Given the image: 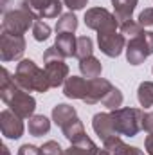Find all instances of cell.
I'll return each instance as SVG.
<instances>
[{
	"mask_svg": "<svg viewBox=\"0 0 153 155\" xmlns=\"http://www.w3.org/2000/svg\"><path fill=\"white\" fill-rule=\"evenodd\" d=\"M144 146H146V152H148V155H153V134H150V135L146 137Z\"/></svg>",
	"mask_w": 153,
	"mask_h": 155,
	"instance_id": "obj_35",
	"label": "cell"
},
{
	"mask_svg": "<svg viewBox=\"0 0 153 155\" xmlns=\"http://www.w3.org/2000/svg\"><path fill=\"white\" fill-rule=\"evenodd\" d=\"M79 71L81 74L88 79H94V78H99L103 72V67H101V61L94 56H88L85 60H79Z\"/></svg>",
	"mask_w": 153,
	"mask_h": 155,
	"instance_id": "obj_20",
	"label": "cell"
},
{
	"mask_svg": "<svg viewBox=\"0 0 153 155\" xmlns=\"http://www.w3.org/2000/svg\"><path fill=\"white\" fill-rule=\"evenodd\" d=\"M88 4V0H63V5H67L70 11H79Z\"/></svg>",
	"mask_w": 153,
	"mask_h": 155,
	"instance_id": "obj_33",
	"label": "cell"
},
{
	"mask_svg": "<svg viewBox=\"0 0 153 155\" xmlns=\"http://www.w3.org/2000/svg\"><path fill=\"white\" fill-rule=\"evenodd\" d=\"M2 11H4V13H7V0H4V2H2Z\"/></svg>",
	"mask_w": 153,
	"mask_h": 155,
	"instance_id": "obj_37",
	"label": "cell"
},
{
	"mask_svg": "<svg viewBox=\"0 0 153 155\" xmlns=\"http://www.w3.org/2000/svg\"><path fill=\"white\" fill-rule=\"evenodd\" d=\"M33 36L36 41H43L50 36V27L43 22V20H36L33 25Z\"/></svg>",
	"mask_w": 153,
	"mask_h": 155,
	"instance_id": "obj_28",
	"label": "cell"
},
{
	"mask_svg": "<svg viewBox=\"0 0 153 155\" xmlns=\"http://www.w3.org/2000/svg\"><path fill=\"white\" fill-rule=\"evenodd\" d=\"M54 60H65V58H63V54L52 45V47H49V49L43 52V61L47 63V61H54Z\"/></svg>",
	"mask_w": 153,
	"mask_h": 155,
	"instance_id": "obj_31",
	"label": "cell"
},
{
	"mask_svg": "<svg viewBox=\"0 0 153 155\" xmlns=\"http://www.w3.org/2000/svg\"><path fill=\"white\" fill-rule=\"evenodd\" d=\"M76 43L77 38L72 33H58L54 47L63 54V58H70V56H76Z\"/></svg>",
	"mask_w": 153,
	"mask_h": 155,
	"instance_id": "obj_16",
	"label": "cell"
},
{
	"mask_svg": "<svg viewBox=\"0 0 153 155\" xmlns=\"http://www.w3.org/2000/svg\"><path fill=\"white\" fill-rule=\"evenodd\" d=\"M61 132H63V135L74 144L77 141H81V139H85L86 137V132H85V126H83V123L76 117H72L70 121H67L63 126H61Z\"/></svg>",
	"mask_w": 153,
	"mask_h": 155,
	"instance_id": "obj_17",
	"label": "cell"
},
{
	"mask_svg": "<svg viewBox=\"0 0 153 155\" xmlns=\"http://www.w3.org/2000/svg\"><path fill=\"white\" fill-rule=\"evenodd\" d=\"M137 99L141 107L150 108L153 107V81H142L137 88Z\"/></svg>",
	"mask_w": 153,
	"mask_h": 155,
	"instance_id": "obj_23",
	"label": "cell"
},
{
	"mask_svg": "<svg viewBox=\"0 0 153 155\" xmlns=\"http://www.w3.org/2000/svg\"><path fill=\"white\" fill-rule=\"evenodd\" d=\"M101 103H103L108 110H117V108L122 105V94H121V90L115 88V87H112L110 92L105 96V99H103Z\"/></svg>",
	"mask_w": 153,
	"mask_h": 155,
	"instance_id": "obj_26",
	"label": "cell"
},
{
	"mask_svg": "<svg viewBox=\"0 0 153 155\" xmlns=\"http://www.w3.org/2000/svg\"><path fill=\"white\" fill-rule=\"evenodd\" d=\"M38 18L25 9L24 5L20 9H13L4 13V20H2V33H9V35H16V36H24L29 27L34 25Z\"/></svg>",
	"mask_w": 153,
	"mask_h": 155,
	"instance_id": "obj_4",
	"label": "cell"
},
{
	"mask_svg": "<svg viewBox=\"0 0 153 155\" xmlns=\"http://www.w3.org/2000/svg\"><path fill=\"white\" fill-rule=\"evenodd\" d=\"M2 155H11L9 153V148H7L5 144H2Z\"/></svg>",
	"mask_w": 153,
	"mask_h": 155,
	"instance_id": "obj_36",
	"label": "cell"
},
{
	"mask_svg": "<svg viewBox=\"0 0 153 155\" xmlns=\"http://www.w3.org/2000/svg\"><path fill=\"white\" fill-rule=\"evenodd\" d=\"M86 87H88V79L79 76H70L67 78L65 85H63V94L70 99H85L86 96Z\"/></svg>",
	"mask_w": 153,
	"mask_h": 155,
	"instance_id": "obj_14",
	"label": "cell"
},
{
	"mask_svg": "<svg viewBox=\"0 0 153 155\" xmlns=\"http://www.w3.org/2000/svg\"><path fill=\"white\" fill-rule=\"evenodd\" d=\"M151 54H153V31H142L139 36L128 40V43H126V60L132 65H141Z\"/></svg>",
	"mask_w": 153,
	"mask_h": 155,
	"instance_id": "obj_5",
	"label": "cell"
},
{
	"mask_svg": "<svg viewBox=\"0 0 153 155\" xmlns=\"http://www.w3.org/2000/svg\"><path fill=\"white\" fill-rule=\"evenodd\" d=\"M41 155H63V148L56 141H47L41 146Z\"/></svg>",
	"mask_w": 153,
	"mask_h": 155,
	"instance_id": "obj_29",
	"label": "cell"
},
{
	"mask_svg": "<svg viewBox=\"0 0 153 155\" xmlns=\"http://www.w3.org/2000/svg\"><path fill=\"white\" fill-rule=\"evenodd\" d=\"M151 72H153V69H151Z\"/></svg>",
	"mask_w": 153,
	"mask_h": 155,
	"instance_id": "obj_38",
	"label": "cell"
},
{
	"mask_svg": "<svg viewBox=\"0 0 153 155\" xmlns=\"http://www.w3.org/2000/svg\"><path fill=\"white\" fill-rule=\"evenodd\" d=\"M24 7L29 9L36 18H56L61 16L63 0H24Z\"/></svg>",
	"mask_w": 153,
	"mask_h": 155,
	"instance_id": "obj_8",
	"label": "cell"
},
{
	"mask_svg": "<svg viewBox=\"0 0 153 155\" xmlns=\"http://www.w3.org/2000/svg\"><path fill=\"white\" fill-rule=\"evenodd\" d=\"M94 52V43L88 36H79L77 38V43H76V58L79 60H85L88 56H92Z\"/></svg>",
	"mask_w": 153,
	"mask_h": 155,
	"instance_id": "obj_25",
	"label": "cell"
},
{
	"mask_svg": "<svg viewBox=\"0 0 153 155\" xmlns=\"http://www.w3.org/2000/svg\"><path fill=\"white\" fill-rule=\"evenodd\" d=\"M139 0H112V5H114V11H115V18L121 24L132 20V15L135 11V5H137Z\"/></svg>",
	"mask_w": 153,
	"mask_h": 155,
	"instance_id": "obj_18",
	"label": "cell"
},
{
	"mask_svg": "<svg viewBox=\"0 0 153 155\" xmlns=\"http://www.w3.org/2000/svg\"><path fill=\"white\" fill-rule=\"evenodd\" d=\"M142 27H151L153 25V7H146L141 15H139V20H137Z\"/></svg>",
	"mask_w": 153,
	"mask_h": 155,
	"instance_id": "obj_30",
	"label": "cell"
},
{
	"mask_svg": "<svg viewBox=\"0 0 153 155\" xmlns=\"http://www.w3.org/2000/svg\"><path fill=\"white\" fill-rule=\"evenodd\" d=\"M27 130H29L31 135L40 137V135H43V134H49V130H50V121L45 116H33V117H29Z\"/></svg>",
	"mask_w": 153,
	"mask_h": 155,
	"instance_id": "obj_22",
	"label": "cell"
},
{
	"mask_svg": "<svg viewBox=\"0 0 153 155\" xmlns=\"http://www.w3.org/2000/svg\"><path fill=\"white\" fill-rule=\"evenodd\" d=\"M77 29V18L74 16V13H65L60 16L58 24H56V33H74Z\"/></svg>",
	"mask_w": 153,
	"mask_h": 155,
	"instance_id": "obj_24",
	"label": "cell"
},
{
	"mask_svg": "<svg viewBox=\"0 0 153 155\" xmlns=\"http://www.w3.org/2000/svg\"><path fill=\"white\" fill-rule=\"evenodd\" d=\"M97 152H99V148L96 146V143L92 139L85 137V139L74 143L69 150H65L63 155H97Z\"/></svg>",
	"mask_w": 153,
	"mask_h": 155,
	"instance_id": "obj_19",
	"label": "cell"
},
{
	"mask_svg": "<svg viewBox=\"0 0 153 155\" xmlns=\"http://www.w3.org/2000/svg\"><path fill=\"white\" fill-rule=\"evenodd\" d=\"M92 128L94 132L101 137V141H108L112 137H121L117 132H115V126H114V121H112V116L110 114H96L94 116V121H92Z\"/></svg>",
	"mask_w": 153,
	"mask_h": 155,
	"instance_id": "obj_12",
	"label": "cell"
},
{
	"mask_svg": "<svg viewBox=\"0 0 153 155\" xmlns=\"http://www.w3.org/2000/svg\"><path fill=\"white\" fill-rule=\"evenodd\" d=\"M24 51H25L24 36H16V35H9V33L0 35V60L4 63L20 60L24 56Z\"/></svg>",
	"mask_w": 153,
	"mask_h": 155,
	"instance_id": "obj_7",
	"label": "cell"
},
{
	"mask_svg": "<svg viewBox=\"0 0 153 155\" xmlns=\"http://www.w3.org/2000/svg\"><path fill=\"white\" fill-rule=\"evenodd\" d=\"M110 155H144L142 150L135 148V146H128L121 141V137H112L108 141H105V146H103Z\"/></svg>",
	"mask_w": 153,
	"mask_h": 155,
	"instance_id": "obj_15",
	"label": "cell"
},
{
	"mask_svg": "<svg viewBox=\"0 0 153 155\" xmlns=\"http://www.w3.org/2000/svg\"><path fill=\"white\" fill-rule=\"evenodd\" d=\"M0 130H2V135L7 139H20L24 134V121L11 108L2 110L0 112Z\"/></svg>",
	"mask_w": 153,
	"mask_h": 155,
	"instance_id": "obj_10",
	"label": "cell"
},
{
	"mask_svg": "<svg viewBox=\"0 0 153 155\" xmlns=\"http://www.w3.org/2000/svg\"><path fill=\"white\" fill-rule=\"evenodd\" d=\"M114 121L115 132L119 135L133 137L142 130V116L144 112L139 108H117L110 112Z\"/></svg>",
	"mask_w": 153,
	"mask_h": 155,
	"instance_id": "obj_3",
	"label": "cell"
},
{
	"mask_svg": "<svg viewBox=\"0 0 153 155\" xmlns=\"http://www.w3.org/2000/svg\"><path fill=\"white\" fill-rule=\"evenodd\" d=\"M18 155H41V148H36L34 144H24L20 146Z\"/></svg>",
	"mask_w": 153,
	"mask_h": 155,
	"instance_id": "obj_32",
	"label": "cell"
},
{
	"mask_svg": "<svg viewBox=\"0 0 153 155\" xmlns=\"http://www.w3.org/2000/svg\"><path fill=\"white\" fill-rule=\"evenodd\" d=\"M0 97L2 101L22 119H29L34 116L36 101L33 96H29L27 90H24L15 78L9 76L7 69H2V83H0Z\"/></svg>",
	"mask_w": 153,
	"mask_h": 155,
	"instance_id": "obj_1",
	"label": "cell"
},
{
	"mask_svg": "<svg viewBox=\"0 0 153 155\" xmlns=\"http://www.w3.org/2000/svg\"><path fill=\"white\" fill-rule=\"evenodd\" d=\"M72 117H76V108L70 107V105L61 103V105H56V107L52 108V121H54L60 128H61L67 121H70Z\"/></svg>",
	"mask_w": 153,
	"mask_h": 155,
	"instance_id": "obj_21",
	"label": "cell"
},
{
	"mask_svg": "<svg viewBox=\"0 0 153 155\" xmlns=\"http://www.w3.org/2000/svg\"><path fill=\"white\" fill-rule=\"evenodd\" d=\"M15 81L27 92H41L45 94L50 87L49 78L45 74V71H41L33 60H22L16 65V72H15Z\"/></svg>",
	"mask_w": 153,
	"mask_h": 155,
	"instance_id": "obj_2",
	"label": "cell"
},
{
	"mask_svg": "<svg viewBox=\"0 0 153 155\" xmlns=\"http://www.w3.org/2000/svg\"><path fill=\"white\" fill-rule=\"evenodd\" d=\"M142 130L148 134H153V112H146L142 116Z\"/></svg>",
	"mask_w": 153,
	"mask_h": 155,
	"instance_id": "obj_34",
	"label": "cell"
},
{
	"mask_svg": "<svg viewBox=\"0 0 153 155\" xmlns=\"http://www.w3.org/2000/svg\"><path fill=\"white\" fill-rule=\"evenodd\" d=\"M97 43H99V49L103 54H106L108 58H117L126 45V36L119 35L117 31L97 33Z\"/></svg>",
	"mask_w": 153,
	"mask_h": 155,
	"instance_id": "obj_9",
	"label": "cell"
},
{
	"mask_svg": "<svg viewBox=\"0 0 153 155\" xmlns=\"http://www.w3.org/2000/svg\"><path fill=\"white\" fill-rule=\"evenodd\" d=\"M85 24L88 29L97 31V33H108V31H117L119 22L110 11L105 7H92L85 13Z\"/></svg>",
	"mask_w": 153,
	"mask_h": 155,
	"instance_id": "obj_6",
	"label": "cell"
},
{
	"mask_svg": "<svg viewBox=\"0 0 153 155\" xmlns=\"http://www.w3.org/2000/svg\"><path fill=\"white\" fill-rule=\"evenodd\" d=\"M114 85L105 79V78H94V79H88V87H86V96H85V103L86 105H96L99 101L105 99V96L110 92Z\"/></svg>",
	"mask_w": 153,
	"mask_h": 155,
	"instance_id": "obj_11",
	"label": "cell"
},
{
	"mask_svg": "<svg viewBox=\"0 0 153 155\" xmlns=\"http://www.w3.org/2000/svg\"><path fill=\"white\" fill-rule=\"evenodd\" d=\"M45 74L49 78V83L52 88L65 85L67 78H69V67L67 63H63V60H54V61H47L45 63Z\"/></svg>",
	"mask_w": 153,
	"mask_h": 155,
	"instance_id": "obj_13",
	"label": "cell"
},
{
	"mask_svg": "<svg viewBox=\"0 0 153 155\" xmlns=\"http://www.w3.org/2000/svg\"><path fill=\"white\" fill-rule=\"evenodd\" d=\"M119 27H121V35L128 36L130 40L135 38V36H139V35L142 33V25H141L139 22H133V20H128V22L121 24Z\"/></svg>",
	"mask_w": 153,
	"mask_h": 155,
	"instance_id": "obj_27",
	"label": "cell"
}]
</instances>
